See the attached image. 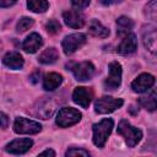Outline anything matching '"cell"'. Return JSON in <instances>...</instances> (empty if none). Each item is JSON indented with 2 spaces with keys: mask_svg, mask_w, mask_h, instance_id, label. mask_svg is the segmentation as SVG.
Returning <instances> with one entry per match:
<instances>
[{
  "mask_svg": "<svg viewBox=\"0 0 157 157\" xmlns=\"http://www.w3.org/2000/svg\"><path fill=\"white\" fill-rule=\"evenodd\" d=\"M16 1L15 0H0V7H10L12 5H15Z\"/></svg>",
  "mask_w": 157,
  "mask_h": 157,
  "instance_id": "cell-30",
  "label": "cell"
},
{
  "mask_svg": "<svg viewBox=\"0 0 157 157\" xmlns=\"http://www.w3.org/2000/svg\"><path fill=\"white\" fill-rule=\"evenodd\" d=\"M93 98V91L88 87H76L72 92V101L81 105L82 108H87Z\"/></svg>",
  "mask_w": 157,
  "mask_h": 157,
  "instance_id": "cell-10",
  "label": "cell"
},
{
  "mask_svg": "<svg viewBox=\"0 0 157 157\" xmlns=\"http://www.w3.org/2000/svg\"><path fill=\"white\" fill-rule=\"evenodd\" d=\"M81 117H82V114L77 109L71 108V107H65L59 110L55 121L60 128H69V126L78 123L81 120Z\"/></svg>",
  "mask_w": 157,
  "mask_h": 157,
  "instance_id": "cell-3",
  "label": "cell"
},
{
  "mask_svg": "<svg viewBox=\"0 0 157 157\" xmlns=\"http://www.w3.org/2000/svg\"><path fill=\"white\" fill-rule=\"evenodd\" d=\"M86 43V36L83 33H74L66 36L61 42V48L65 54H72Z\"/></svg>",
  "mask_w": 157,
  "mask_h": 157,
  "instance_id": "cell-6",
  "label": "cell"
},
{
  "mask_svg": "<svg viewBox=\"0 0 157 157\" xmlns=\"http://www.w3.org/2000/svg\"><path fill=\"white\" fill-rule=\"evenodd\" d=\"M43 45V39L38 33H31L22 43V48L26 53H36Z\"/></svg>",
  "mask_w": 157,
  "mask_h": 157,
  "instance_id": "cell-14",
  "label": "cell"
},
{
  "mask_svg": "<svg viewBox=\"0 0 157 157\" xmlns=\"http://www.w3.org/2000/svg\"><path fill=\"white\" fill-rule=\"evenodd\" d=\"M60 28H61V26H60V23H59L56 20H50V21L47 22V25H45V29H47V32L50 33V34L58 33V32L60 31Z\"/></svg>",
  "mask_w": 157,
  "mask_h": 157,
  "instance_id": "cell-26",
  "label": "cell"
},
{
  "mask_svg": "<svg viewBox=\"0 0 157 157\" xmlns=\"http://www.w3.org/2000/svg\"><path fill=\"white\" fill-rule=\"evenodd\" d=\"M13 130L17 134H38L42 130V125L38 121L18 117L13 123Z\"/></svg>",
  "mask_w": 157,
  "mask_h": 157,
  "instance_id": "cell-7",
  "label": "cell"
},
{
  "mask_svg": "<svg viewBox=\"0 0 157 157\" xmlns=\"http://www.w3.org/2000/svg\"><path fill=\"white\" fill-rule=\"evenodd\" d=\"M137 48V39L136 36L134 33H129L126 36H124V38L121 39L120 44L118 45V53L121 55H128L131 54L136 50Z\"/></svg>",
  "mask_w": 157,
  "mask_h": 157,
  "instance_id": "cell-13",
  "label": "cell"
},
{
  "mask_svg": "<svg viewBox=\"0 0 157 157\" xmlns=\"http://www.w3.org/2000/svg\"><path fill=\"white\" fill-rule=\"evenodd\" d=\"M55 103L52 99H42L40 102H38V107L36 108V115L40 117L42 119H48L49 117L53 115L54 110H55Z\"/></svg>",
  "mask_w": 157,
  "mask_h": 157,
  "instance_id": "cell-15",
  "label": "cell"
},
{
  "mask_svg": "<svg viewBox=\"0 0 157 157\" xmlns=\"http://www.w3.org/2000/svg\"><path fill=\"white\" fill-rule=\"evenodd\" d=\"M65 157H91L90 153L83 148H69Z\"/></svg>",
  "mask_w": 157,
  "mask_h": 157,
  "instance_id": "cell-25",
  "label": "cell"
},
{
  "mask_svg": "<svg viewBox=\"0 0 157 157\" xmlns=\"http://www.w3.org/2000/svg\"><path fill=\"white\" fill-rule=\"evenodd\" d=\"M117 27H118V36L124 37L129 33H131V29L134 27V22L131 18L126 16H120L117 20Z\"/></svg>",
  "mask_w": 157,
  "mask_h": 157,
  "instance_id": "cell-20",
  "label": "cell"
},
{
  "mask_svg": "<svg viewBox=\"0 0 157 157\" xmlns=\"http://www.w3.org/2000/svg\"><path fill=\"white\" fill-rule=\"evenodd\" d=\"M71 5L75 7V10H82L85 7H87L90 5V0H85V1H80V0H72Z\"/></svg>",
  "mask_w": 157,
  "mask_h": 157,
  "instance_id": "cell-27",
  "label": "cell"
},
{
  "mask_svg": "<svg viewBox=\"0 0 157 157\" xmlns=\"http://www.w3.org/2000/svg\"><path fill=\"white\" fill-rule=\"evenodd\" d=\"M32 145H33V141L28 137L17 139V140H13L10 144H7L5 146V150H6V152L12 153V155H22V153L27 152L32 147Z\"/></svg>",
  "mask_w": 157,
  "mask_h": 157,
  "instance_id": "cell-11",
  "label": "cell"
},
{
  "mask_svg": "<svg viewBox=\"0 0 157 157\" xmlns=\"http://www.w3.org/2000/svg\"><path fill=\"white\" fill-rule=\"evenodd\" d=\"M64 22L71 28H81L85 25V16L78 10H69L63 13Z\"/></svg>",
  "mask_w": 157,
  "mask_h": 157,
  "instance_id": "cell-12",
  "label": "cell"
},
{
  "mask_svg": "<svg viewBox=\"0 0 157 157\" xmlns=\"http://www.w3.org/2000/svg\"><path fill=\"white\" fill-rule=\"evenodd\" d=\"M70 70L77 81H87L94 75V65L91 61L70 64Z\"/></svg>",
  "mask_w": 157,
  "mask_h": 157,
  "instance_id": "cell-5",
  "label": "cell"
},
{
  "mask_svg": "<svg viewBox=\"0 0 157 157\" xmlns=\"http://www.w3.org/2000/svg\"><path fill=\"white\" fill-rule=\"evenodd\" d=\"M88 32L93 37H98V38H107L109 36V29L107 27H104L98 20H92L90 22Z\"/></svg>",
  "mask_w": 157,
  "mask_h": 157,
  "instance_id": "cell-18",
  "label": "cell"
},
{
  "mask_svg": "<svg viewBox=\"0 0 157 157\" xmlns=\"http://www.w3.org/2000/svg\"><path fill=\"white\" fill-rule=\"evenodd\" d=\"M144 45L145 48L151 52L155 53L156 52V28L153 26H148V29L146 32H144Z\"/></svg>",
  "mask_w": 157,
  "mask_h": 157,
  "instance_id": "cell-19",
  "label": "cell"
},
{
  "mask_svg": "<svg viewBox=\"0 0 157 157\" xmlns=\"http://www.w3.org/2000/svg\"><path fill=\"white\" fill-rule=\"evenodd\" d=\"M37 157H55V152L52 148H48V150L43 151L42 153H39Z\"/></svg>",
  "mask_w": 157,
  "mask_h": 157,
  "instance_id": "cell-29",
  "label": "cell"
},
{
  "mask_svg": "<svg viewBox=\"0 0 157 157\" xmlns=\"http://www.w3.org/2000/svg\"><path fill=\"white\" fill-rule=\"evenodd\" d=\"M153 85H155V77L151 74H141L131 82V88L134 92L142 93L148 91Z\"/></svg>",
  "mask_w": 157,
  "mask_h": 157,
  "instance_id": "cell-9",
  "label": "cell"
},
{
  "mask_svg": "<svg viewBox=\"0 0 157 157\" xmlns=\"http://www.w3.org/2000/svg\"><path fill=\"white\" fill-rule=\"evenodd\" d=\"M7 125H9V117L5 113L0 112V128L5 129L7 128Z\"/></svg>",
  "mask_w": 157,
  "mask_h": 157,
  "instance_id": "cell-28",
  "label": "cell"
},
{
  "mask_svg": "<svg viewBox=\"0 0 157 157\" xmlns=\"http://www.w3.org/2000/svg\"><path fill=\"white\" fill-rule=\"evenodd\" d=\"M114 126V121L110 118L102 119L99 123H96L92 125L93 130V144L97 147H103L108 136L110 135Z\"/></svg>",
  "mask_w": 157,
  "mask_h": 157,
  "instance_id": "cell-1",
  "label": "cell"
},
{
  "mask_svg": "<svg viewBox=\"0 0 157 157\" xmlns=\"http://www.w3.org/2000/svg\"><path fill=\"white\" fill-rule=\"evenodd\" d=\"M139 103L142 108L150 110V112H153L156 108H157V96H156V91L152 90L147 96H144L139 99Z\"/></svg>",
  "mask_w": 157,
  "mask_h": 157,
  "instance_id": "cell-21",
  "label": "cell"
},
{
  "mask_svg": "<svg viewBox=\"0 0 157 157\" xmlns=\"http://www.w3.org/2000/svg\"><path fill=\"white\" fill-rule=\"evenodd\" d=\"M2 63L4 65H6L7 67L10 69H13V70H17V69H21L23 66V58L20 53L17 52H10L7 54H5V56L2 58Z\"/></svg>",
  "mask_w": 157,
  "mask_h": 157,
  "instance_id": "cell-16",
  "label": "cell"
},
{
  "mask_svg": "<svg viewBox=\"0 0 157 157\" xmlns=\"http://www.w3.org/2000/svg\"><path fill=\"white\" fill-rule=\"evenodd\" d=\"M63 82V76L56 72H49L43 78V88L45 91H54Z\"/></svg>",
  "mask_w": 157,
  "mask_h": 157,
  "instance_id": "cell-17",
  "label": "cell"
},
{
  "mask_svg": "<svg viewBox=\"0 0 157 157\" xmlns=\"http://www.w3.org/2000/svg\"><path fill=\"white\" fill-rule=\"evenodd\" d=\"M58 58H59V53H58V50H56L55 48L52 47V48L45 49V50L39 55L38 60H39V63L48 65V64H53V63H55Z\"/></svg>",
  "mask_w": 157,
  "mask_h": 157,
  "instance_id": "cell-22",
  "label": "cell"
},
{
  "mask_svg": "<svg viewBox=\"0 0 157 157\" xmlns=\"http://www.w3.org/2000/svg\"><path fill=\"white\" fill-rule=\"evenodd\" d=\"M124 101L121 98H113V97H101L94 103V110L99 114H108L123 105Z\"/></svg>",
  "mask_w": 157,
  "mask_h": 157,
  "instance_id": "cell-4",
  "label": "cell"
},
{
  "mask_svg": "<svg viewBox=\"0 0 157 157\" xmlns=\"http://www.w3.org/2000/svg\"><path fill=\"white\" fill-rule=\"evenodd\" d=\"M109 74L104 81V87L107 90H115L121 83V65L118 61H112L108 66Z\"/></svg>",
  "mask_w": 157,
  "mask_h": 157,
  "instance_id": "cell-8",
  "label": "cell"
},
{
  "mask_svg": "<svg viewBox=\"0 0 157 157\" xmlns=\"http://www.w3.org/2000/svg\"><path fill=\"white\" fill-rule=\"evenodd\" d=\"M34 21L31 17H22L18 22H17V31L18 32H25L27 29H29L33 26Z\"/></svg>",
  "mask_w": 157,
  "mask_h": 157,
  "instance_id": "cell-24",
  "label": "cell"
},
{
  "mask_svg": "<svg viewBox=\"0 0 157 157\" xmlns=\"http://www.w3.org/2000/svg\"><path fill=\"white\" fill-rule=\"evenodd\" d=\"M27 7L32 11V12H44L47 11V9L49 7V2L48 1H43V0H31L27 2Z\"/></svg>",
  "mask_w": 157,
  "mask_h": 157,
  "instance_id": "cell-23",
  "label": "cell"
},
{
  "mask_svg": "<svg viewBox=\"0 0 157 157\" xmlns=\"http://www.w3.org/2000/svg\"><path fill=\"white\" fill-rule=\"evenodd\" d=\"M118 134L121 135L125 140V144L129 147H134L136 146L140 140L142 139V131L135 126H132L128 120L123 119L120 120L119 125H118Z\"/></svg>",
  "mask_w": 157,
  "mask_h": 157,
  "instance_id": "cell-2",
  "label": "cell"
}]
</instances>
